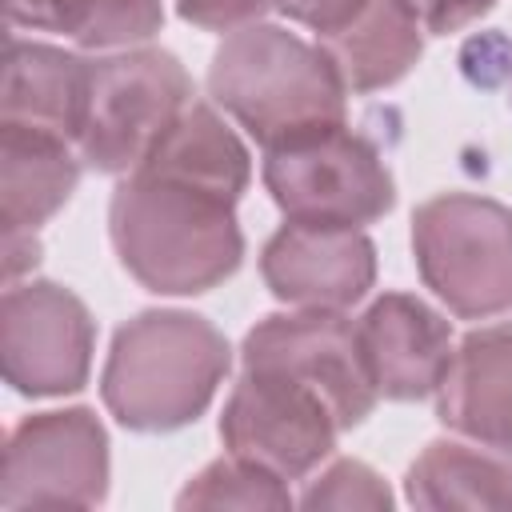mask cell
Wrapping results in <instances>:
<instances>
[{
	"mask_svg": "<svg viewBox=\"0 0 512 512\" xmlns=\"http://www.w3.org/2000/svg\"><path fill=\"white\" fill-rule=\"evenodd\" d=\"M108 228L120 264L164 296L208 292L244 256L232 200L152 172H128L112 196Z\"/></svg>",
	"mask_w": 512,
	"mask_h": 512,
	"instance_id": "6da1fadb",
	"label": "cell"
},
{
	"mask_svg": "<svg viewBox=\"0 0 512 512\" xmlns=\"http://www.w3.org/2000/svg\"><path fill=\"white\" fill-rule=\"evenodd\" d=\"M208 88L264 148H284L344 124L348 88L328 52L276 24L232 32L212 56Z\"/></svg>",
	"mask_w": 512,
	"mask_h": 512,
	"instance_id": "7a4b0ae2",
	"label": "cell"
},
{
	"mask_svg": "<svg viewBox=\"0 0 512 512\" xmlns=\"http://www.w3.org/2000/svg\"><path fill=\"white\" fill-rule=\"evenodd\" d=\"M228 372V340L192 312H140L104 364V404L132 432H172L196 420Z\"/></svg>",
	"mask_w": 512,
	"mask_h": 512,
	"instance_id": "3957f363",
	"label": "cell"
},
{
	"mask_svg": "<svg viewBox=\"0 0 512 512\" xmlns=\"http://www.w3.org/2000/svg\"><path fill=\"white\" fill-rule=\"evenodd\" d=\"M412 248L424 284L456 316L512 308V212L472 192H444L416 208Z\"/></svg>",
	"mask_w": 512,
	"mask_h": 512,
	"instance_id": "277c9868",
	"label": "cell"
},
{
	"mask_svg": "<svg viewBox=\"0 0 512 512\" xmlns=\"http://www.w3.org/2000/svg\"><path fill=\"white\" fill-rule=\"evenodd\" d=\"M188 72L172 52L132 48L88 60V108L80 156L96 172H136L172 120L192 104Z\"/></svg>",
	"mask_w": 512,
	"mask_h": 512,
	"instance_id": "5b68a950",
	"label": "cell"
},
{
	"mask_svg": "<svg viewBox=\"0 0 512 512\" xmlns=\"http://www.w3.org/2000/svg\"><path fill=\"white\" fill-rule=\"evenodd\" d=\"M264 184L280 212L304 224L360 228L384 216L396 200L380 152L344 124L284 148H268Z\"/></svg>",
	"mask_w": 512,
	"mask_h": 512,
	"instance_id": "8992f818",
	"label": "cell"
},
{
	"mask_svg": "<svg viewBox=\"0 0 512 512\" xmlns=\"http://www.w3.org/2000/svg\"><path fill=\"white\" fill-rule=\"evenodd\" d=\"M244 368L276 372L308 388L332 412L340 432L360 424L380 396L368 376L356 324L340 312L304 308L296 316L260 320L244 340Z\"/></svg>",
	"mask_w": 512,
	"mask_h": 512,
	"instance_id": "52a82bcc",
	"label": "cell"
},
{
	"mask_svg": "<svg viewBox=\"0 0 512 512\" xmlns=\"http://www.w3.org/2000/svg\"><path fill=\"white\" fill-rule=\"evenodd\" d=\"M108 488V436L88 408L40 412L4 448V508H92Z\"/></svg>",
	"mask_w": 512,
	"mask_h": 512,
	"instance_id": "ba28073f",
	"label": "cell"
},
{
	"mask_svg": "<svg viewBox=\"0 0 512 512\" xmlns=\"http://www.w3.org/2000/svg\"><path fill=\"white\" fill-rule=\"evenodd\" d=\"M4 380L24 396H64L88 380L92 316L52 280L12 284L0 304Z\"/></svg>",
	"mask_w": 512,
	"mask_h": 512,
	"instance_id": "9c48e42d",
	"label": "cell"
},
{
	"mask_svg": "<svg viewBox=\"0 0 512 512\" xmlns=\"http://www.w3.org/2000/svg\"><path fill=\"white\" fill-rule=\"evenodd\" d=\"M336 432L340 424L308 388L256 368H244L220 416V436L232 456L252 460L280 480L312 472L332 452Z\"/></svg>",
	"mask_w": 512,
	"mask_h": 512,
	"instance_id": "30bf717a",
	"label": "cell"
},
{
	"mask_svg": "<svg viewBox=\"0 0 512 512\" xmlns=\"http://www.w3.org/2000/svg\"><path fill=\"white\" fill-rule=\"evenodd\" d=\"M260 272L272 296L296 308L344 312L372 288L376 252L356 228L288 220L264 244Z\"/></svg>",
	"mask_w": 512,
	"mask_h": 512,
	"instance_id": "8fae6325",
	"label": "cell"
},
{
	"mask_svg": "<svg viewBox=\"0 0 512 512\" xmlns=\"http://www.w3.org/2000/svg\"><path fill=\"white\" fill-rule=\"evenodd\" d=\"M368 376L388 400H420L452 364V328L424 300L388 292L356 324Z\"/></svg>",
	"mask_w": 512,
	"mask_h": 512,
	"instance_id": "7c38bea8",
	"label": "cell"
},
{
	"mask_svg": "<svg viewBox=\"0 0 512 512\" xmlns=\"http://www.w3.org/2000/svg\"><path fill=\"white\" fill-rule=\"evenodd\" d=\"M88 108V60L52 44L8 40L0 128H28L56 140H80Z\"/></svg>",
	"mask_w": 512,
	"mask_h": 512,
	"instance_id": "4fadbf2b",
	"label": "cell"
},
{
	"mask_svg": "<svg viewBox=\"0 0 512 512\" xmlns=\"http://www.w3.org/2000/svg\"><path fill=\"white\" fill-rule=\"evenodd\" d=\"M436 392L448 428L512 452V324L468 332Z\"/></svg>",
	"mask_w": 512,
	"mask_h": 512,
	"instance_id": "5bb4252c",
	"label": "cell"
},
{
	"mask_svg": "<svg viewBox=\"0 0 512 512\" xmlns=\"http://www.w3.org/2000/svg\"><path fill=\"white\" fill-rule=\"evenodd\" d=\"M80 176L68 140L0 128V224L4 236H36V228L72 196Z\"/></svg>",
	"mask_w": 512,
	"mask_h": 512,
	"instance_id": "9a60e30c",
	"label": "cell"
},
{
	"mask_svg": "<svg viewBox=\"0 0 512 512\" xmlns=\"http://www.w3.org/2000/svg\"><path fill=\"white\" fill-rule=\"evenodd\" d=\"M136 172L180 180L236 204L248 188V152L208 104H188Z\"/></svg>",
	"mask_w": 512,
	"mask_h": 512,
	"instance_id": "2e32d148",
	"label": "cell"
},
{
	"mask_svg": "<svg viewBox=\"0 0 512 512\" xmlns=\"http://www.w3.org/2000/svg\"><path fill=\"white\" fill-rule=\"evenodd\" d=\"M320 40L352 92L388 88L420 60V24L404 0H368L344 28Z\"/></svg>",
	"mask_w": 512,
	"mask_h": 512,
	"instance_id": "e0dca14e",
	"label": "cell"
},
{
	"mask_svg": "<svg viewBox=\"0 0 512 512\" xmlns=\"http://www.w3.org/2000/svg\"><path fill=\"white\" fill-rule=\"evenodd\" d=\"M416 508H512V464L456 440H436L408 468Z\"/></svg>",
	"mask_w": 512,
	"mask_h": 512,
	"instance_id": "ac0fdd59",
	"label": "cell"
},
{
	"mask_svg": "<svg viewBox=\"0 0 512 512\" xmlns=\"http://www.w3.org/2000/svg\"><path fill=\"white\" fill-rule=\"evenodd\" d=\"M12 24L64 32L92 48H120L148 40L164 8L160 0H4Z\"/></svg>",
	"mask_w": 512,
	"mask_h": 512,
	"instance_id": "d6986e66",
	"label": "cell"
},
{
	"mask_svg": "<svg viewBox=\"0 0 512 512\" xmlns=\"http://www.w3.org/2000/svg\"><path fill=\"white\" fill-rule=\"evenodd\" d=\"M180 508H288V488L268 468L228 456L188 480Z\"/></svg>",
	"mask_w": 512,
	"mask_h": 512,
	"instance_id": "ffe728a7",
	"label": "cell"
},
{
	"mask_svg": "<svg viewBox=\"0 0 512 512\" xmlns=\"http://www.w3.org/2000/svg\"><path fill=\"white\" fill-rule=\"evenodd\" d=\"M388 504H392V496H388L384 480L360 460L332 464L304 492V508H388Z\"/></svg>",
	"mask_w": 512,
	"mask_h": 512,
	"instance_id": "44dd1931",
	"label": "cell"
},
{
	"mask_svg": "<svg viewBox=\"0 0 512 512\" xmlns=\"http://www.w3.org/2000/svg\"><path fill=\"white\" fill-rule=\"evenodd\" d=\"M268 8H276V0H180V16L200 28H212V32L248 28Z\"/></svg>",
	"mask_w": 512,
	"mask_h": 512,
	"instance_id": "7402d4cb",
	"label": "cell"
},
{
	"mask_svg": "<svg viewBox=\"0 0 512 512\" xmlns=\"http://www.w3.org/2000/svg\"><path fill=\"white\" fill-rule=\"evenodd\" d=\"M408 12L416 16V24L424 32H436V36H448L464 24H472L476 16H484L496 0H404Z\"/></svg>",
	"mask_w": 512,
	"mask_h": 512,
	"instance_id": "603a6c76",
	"label": "cell"
},
{
	"mask_svg": "<svg viewBox=\"0 0 512 512\" xmlns=\"http://www.w3.org/2000/svg\"><path fill=\"white\" fill-rule=\"evenodd\" d=\"M364 4H368V0H276V8H280V12H288L292 20H300V24L316 28L320 36H328V32L344 28V24H348Z\"/></svg>",
	"mask_w": 512,
	"mask_h": 512,
	"instance_id": "cb8c5ba5",
	"label": "cell"
},
{
	"mask_svg": "<svg viewBox=\"0 0 512 512\" xmlns=\"http://www.w3.org/2000/svg\"><path fill=\"white\" fill-rule=\"evenodd\" d=\"M40 256L36 236H4V276L16 280L24 268H32Z\"/></svg>",
	"mask_w": 512,
	"mask_h": 512,
	"instance_id": "d4e9b609",
	"label": "cell"
}]
</instances>
